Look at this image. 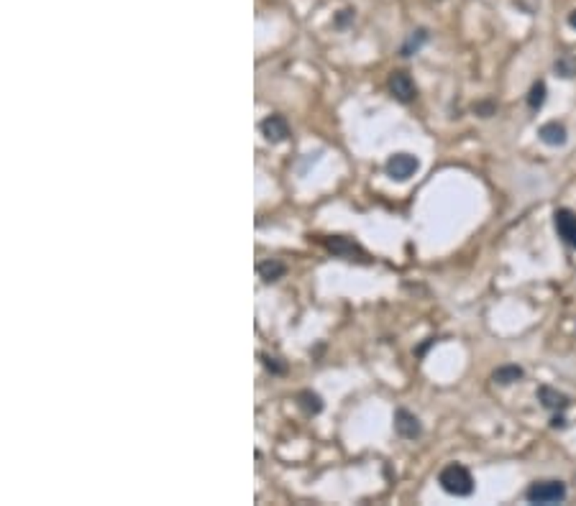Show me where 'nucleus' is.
Wrapping results in <instances>:
<instances>
[{
    "label": "nucleus",
    "instance_id": "15",
    "mask_svg": "<svg viewBox=\"0 0 576 506\" xmlns=\"http://www.w3.org/2000/svg\"><path fill=\"white\" fill-rule=\"evenodd\" d=\"M300 404H303V409L308 412V414H318L323 409V401L318 394H313V391H303L300 394Z\"/></svg>",
    "mask_w": 576,
    "mask_h": 506
},
{
    "label": "nucleus",
    "instance_id": "17",
    "mask_svg": "<svg viewBox=\"0 0 576 506\" xmlns=\"http://www.w3.org/2000/svg\"><path fill=\"white\" fill-rule=\"evenodd\" d=\"M262 358H264V366H266L269 371H277V373H282L284 371V366H277V363H274L277 358H266V356H262Z\"/></svg>",
    "mask_w": 576,
    "mask_h": 506
},
{
    "label": "nucleus",
    "instance_id": "9",
    "mask_svg": "<svg viewBox=\"0 0 576 506\" xmlns=\"http://www.w3.org/2000/svg\"><path fill=\"white\" fill-rule=\"evenodd\" d=\"M538 401H540L546 409H551V412H564V409L571 404V399H568L566 394H561V391L553 389V386H540V389H538Z\"/></svg>",
    "mask_w": 576,
    "mask_h": 506
},
{
    "label": "nucleus",
    "instance_id": "19",
    "mask_svg": "<svg viewBox=\"0 0 576 506\" xmlns=\"http://www.w3.org/2000/svg\"><path fill=\"white\" fill-rule=\"evenodd\" d=\"M568 26L576 31V10H571V13H568Z\"/></svg>",
    "mask_w": 576,
    "mask_h": 506
},
{
    "label": "nucleus",
    "instance_id": "6",
    "mask_svg": "<svg viewBox=\"0 0 576 506\" xmlns=\"http://www.w3.org/2000/svg\"><path fill=\"white\" fill-rule=\"evenodd\" d=\"M325 248H328V251H333L336 256L346 258V261H356L353 256H359L362 261H369V256L364 253L362 245H356L351 238H341V235H336V238H325Z\"/></svg>",
    "mask_w": 576,
    "mask_h": 506
},
{
    "label": "nucleus",
    "instance_id": "18",
    "mask_svg": "<svg viewBox=\"0 0 576 506\" xmlns=\"http://www.w3.org/2000/svg\"><path fill=\"white\" fill-rule=\"evenodd\" d=\"M551 427H566V419H564V414H556V417L551 419Z\"/></svg>",
    "mask_w": 576,
    "mask_h": 506
},
{
    "label": "nucleus",
    "instance_id": "2",
    "mask_svg": "<svg viewBox=\"0 0 576 506\" xmlns=\"http://www.w3.org/2000/svg\"><path fill=\"white\" fill-rule=\"evenodd\" d=\"M525 498L530 504H558L566 498V486L564 481H536L525 491Z\"/></svg>",
    "mask_w": 576,
    "mask_h": 506
},
{
    "label": "nucleus",
    "instance_id": "4",
    "mask_svg": "<svg viewBox=\"0 0 576 506\" xmlns=\"http://www.w3.org/2000/svg\"><path fill=\"white\" fill-rule=\"evenodd\" d=\"M390 92L397 103H405V105H408V103H412V100L418 98V85L412 82V77L408 72H392Z\"/></svg>",
    "mask_w": 576,
    "mask_h": 506
},
{
    "label": "nucleus",
    "instance_id": "12",
    "mask_svg": "<svg viewBox=\"0 0 576 506\" xmlns=\"http://www.w3.org/2000/svg\"><path fill=\"white\" fill-rule=\"evenodd\" d=\"M553 72H556L558 77H576V57L574 54H564V57H558L556 62H553Z\"/></svg>",
    "mask_w": 576,
    "mask_h": 506
},
{
    "label": "nucleus",
    "instance_id": "3",
    "mask_svg": "<svg viewBox=\"0 0 576 506\" xmlns=\"http://www.w3.org/2000/svg\"><path fill=\"white\" fill-rule=\"evenodd\" d=\"M420 169V161L412 154H395L387 161V176L397 179V182H408L410 176Z\"/></svg>",
    "mask_w": 576,
    "mask_h": 506
},
{
    "label": "nucleus",
    "instance_id": "16",
    "mask_svg": "<svg viewBox=\"0 0 576 506\" xmlns=\"http://www.w3.org/2000/svg\"><path fill=\"white\" fill-rule=\"evenodd\" d=\"M425 39H428V34H425V31H418V39L412 36V39L408 41L405 46H402V57H410L412 51H418V49H420V44H423Z\"/></svg>",
    "mask_w": 576,
    "mask_h": 506
},
{
    "label": "nucleus",
    "instance_id": "13",
    "mask_svg": "<svg viewBox=\"0 0 576 506\" xmlns=\"http://www.w3.org/2000/svg\"><path fill=\"white\" fill-rule=\"evenodd\" d=\"M259 274H262L264 282H277L284 274V266L279 261H264L259 263Z\"/></svg>",
    "mask_w": 576,
    "mask_h": 506
},
{
    "label": "nucleus",
    "instance_id": "1",
    "mask_svg": "<svg viewBox=\"0 0 576 506\" xmlns=\"http://www.w3.org/2000/svg\"><path fill=\"white\" fill-rule=\"evenodd\" d=\"M438 483L446 494H451V496H471V494H474V478H471L469 470L464 466H459V463H451V466L443 468L438 476Z\"/></svg>",
    "mask_w": 576,
    "mask_h": 506
},
{
    "label": "nucleus",
    "instance_id": "7",
    "mask_svg": "<svg viewBox=\"0 0 576 506\" xmlns=\"http://www.w3.org/2000/svg\"><path fill=\"white\" fill-rule=\"evenodd\" d=\"M395 429H397V435L405 440H415V438H420V432H423L420 419L415 417L412 412H408V409H397V412H395Z\"/></svg>",
    "mask_w": 576,
    "mask_h": 506
},
{
    "label": "nucleus",
    "instance_id": "10",
    "mask_svg": "<svg viewBox=\"0 0 576 506\" xmlns=\"http://www.w3.org/2000/svg\"><path fill=\"white\" fill-rule=\"evenodd\" d=\"M538 136H540V141L548 144V146H564V144H566V128L561 126V123H556V120H551L546 126H540Z\"/></svg>",
    "mask_w": 576,
    "mask_h": 506
},
{
    "label": "nucleus",
    "instance_id": "5",
    "mask_svg": "<svg viewBox=\"0 0 576 506\" xmlns=\"http://www.w3.org/2000/svg\"><path fill=\"white\" fill-rule=\"evenodd\" d=\"M553 225H556L558 238L568 245V248H576V213L568 210V207H558L553 213Z\"/></svg>",
    "mask_w": 576,
    "mask_h": 506
},
{
    "label": "nucleus",
    "instance_id": "14",
    "mask_svg": "<svg viewBox=\"0 0 576 506\" xmlns=\"http://www.w3.org/2000/svg\"><path fill=\"white\" fill-rule=\"evenodd\" d=\"M543 103H546V82H536L527 92V105L530 110H540Z\"/></svg>",
    "mask_w": 576,
    "mask_h": 506
},
{
    "label": "nucleus",
    "instance_id": "11",
    "mask_svg": "<svg viewBox=\"0 0 576 506\" xmlns=\"http://www.w3.org/2000/svg\"><path fill=\"white\" fill-rule=\"evenodd\" d=\"M520 379H523V369H520V366H502V369H497L492 373V381H494V384H502V386L515 384V381H520Z\"/></svg>",
    "mask_w": 576,
    "mask_h": 506
},
{
    "label": "nucleus",
    "instance_id": "8",
    "mask_svg": "<svg viewBox=\"0 0 576 506\" xmlns=\"http://www.w3.org/2000/svg\"><path fill=\"white\" fill-rule=\"evenodd\" d=\"M262 133H264L266 141H272V144H282L284 138L290 136V126H287V120H284L282 116H269L262 123Z\"/></svg>",
    "mask_w": 576,
    "mask_h": 506
}]
</instances>
